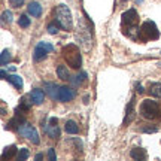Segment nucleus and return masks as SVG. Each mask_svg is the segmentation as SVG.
<instances>
[{"mask_svg":"<svg viewBox=\"0 0 161 161\" xmlns=\"http://www.w3.org/2000/svg\"><path fill=\"white\" fill-rule=\"evenodd\" d=\"M14 15H12V12L11 11H5L3 12V15H2V18H3V21H5V23H9L11 24L12 23V19H14Z\"/></svg>","mask_w":161,"mask_h":161,"instance_id":"a878e982","label":"nucleus"},{"mask_svg":"<svg viewBox=\"0 0 161 161\" xmlns=\"http://www.w3.org/2000/svg\"><path fill=\"white\" fill-rule=\"evenodd\" d=\"M57 122H58L57 118H51V119H49V124H51V125H57Z\"/></svg>","mask_w":161,"mask_h":161,"instance_id":"2f4dec72","label":"nucleus"},{"mask_svg":"<svg viewBox=\"0 0 161 161\" xmlns=\"http://www.w3.org/2000/svg\"><path fill=\"white\" fill-rule=\"evenodd\" d=\"M55 21L57 24L64 30H70L73 25V19H72V12L66 5H60L55 11Z\"/></svg>","mask_w":161,"mask_h":161,"instance_id":"f03ea898","label":"nucleus"},{"mask_svg":"<svg viewBox=\"0 0 161 161\" xmlns=\"http://www.w3.org/2000/svg\"><path fill=\"white\" fill-rule=\"evenodd\" d=\"M27 11H29V14L31 15V17H40L42 15V6L37 3V2H31L29 5V8H27Z\"/></svg>","mask_w":161,"mask_h":161,"instance_id":"2eb2a0df","label":"nucleus"},{"mask_svg":"<svg viewBox=\"0 0 161 161\" xmlns=\"http://www.w3.org/2000/svg\"><path fill=\"white\" fill-rule=\"evenodd\" d=\"M75 97H76V92L73 88H70V86H60L58 88L57 100H60V102L67 103V102H72Z\"/></svg>","mask_w":161,"mask_h":161,"instance_id":"6e6552de","label":"nucleus"},{"mask_svg":"<svg viewBox=\"0 0 161 161\" xmlns=\"http://www.w3.org/2000/svg\"><path fill=\"white\" fill-rule=\"evenodd\" d=\"M18 131H19V134H23L24 137L29 139L31 143L39 145V142H40L39 133H37V130H36L35 127L30 125L29 122H24V124H21V125H19V128H18Z\"/></svg>","mask_w":161,"mask_h":161,"instance_id":"39448f33","label":"nucleus"},{"mask_svg":"<svg viewBox=\"0 0 161 161\" xmlns=\"http://www.w3.org/2000/svg\"><path fill=\"white\" fill-rule=\"evenodd\" d=\"M42 158H43V155H42V154H37V155H36V160H42Z\"/></svg>","mask_w":161,"mask_h":161,"instance_id":"72a5a7b5","label":"nucleus"},{"mask_svg":"<svg viewBox=\"0 0 161 161\" xmlns=\"http://www.w3.org/2000/svg\"><path fill=\"white\" fill-rule=\"evenodd\" d=\"M134 102H136V97L133 96L131 100L128 102V106H127L125 109V118H124V122H122V125H127V124H130L133 119H134Z\"/></svg>","mask_w":161,"mask_h":161,"instance_id":"1a4fd4ad","label":"nucleus"},{"mask_svg":"<svg viewBox=\"0 0 161 161\" xmlns=\"http://www.w3.org/2000/svg\"><path fill=\"white\" fill-rule=\"evenodd\" d=\"M52 51H54V46L51 43H48V42H39L37 46L35 48L33 58H35V61H42L43 58H46V54Z\"/></svg>","mask_w":161,"mask_h":161,"instance_id":"423d86ee","label":"nucleus"},{"mask_svg":"<svg viewBox=\"0 0 161 161\" xmlns=\"http://www.w3.org/2000/svg\"><path fill=\"white\" fill-rule=\"evenodd\" d=\"M58 27H60L58 24H49V25H48V33H49V35H57Z\"/></svg>","mask_w":161,"mask_h":161,"instance_id":"bb28decb","label":"nucleus"},{"mask_svg":"<svg viewBox=\"0 0 161 161\" xmlns=\"http://www.w3.org/2000/svg\"><path fill=\"white\" fill-rule=\"evenodd\" d=\"M136 91H137L139 94H142V92H145V90H143V86L137 84V85H136Z\"/></svg>","mask_w":161,"mask_h":161,"instance_id":"7c9ffc66","label":"nucleus"},{"mask_svg":"<svg viewBox=\"0 0 161 161\" xmlns=\"http://www.w3.org/2000/svg\"><path fill=\"white\" fill-rule=\"evenodd\" d=\"M43 130H45V133L49 136L51 139H57L60 137V128H58L57 125H51V124H43Z\"/></svg>","mask_w":161,"mask_h":161,"instance_id":"4468645a","label":"nucleus"},{"mask_svg":"<svg viewBox=\"0 0 161 161\" xmlns=\"http://www.w3.org/2000/svg\"><path fill=\"white\" fill-rule=\"evenodd\" d=\"M136 19H137V12L136 9H128L127 12L122 14V23L127 25H131V24H136Z\"/></svg>","mask_w":161,"mask_h":161,"instance_id":"9d476101","label":"nucleus"},{"mask_svg":"<svg viewBox=\"0 0 161 161\" xmlns=\"http://www.w3.org/2000/svg\"><path fill=\"white\" fill-rule=\"evenodd\" d=\"M136 3H137V5H140V3H143V0H136Z\"/></svg>","mask_w":161,"mask_h":161,"instance_id":"f704fd0d","label":"nucleus"},{"mask_svg":"<svg viewBox=\"0 0 161 161\" xmlns=\"http://www.w3.org/2000/svg\"><path fill=\"white\" fill-rule=\"evenodd\" d=\"M63 58L67 61L70 67L73 69H79L80 63H82V58H80V52L79 48L75 43H70V45L64 46L63 48Z\"/></svg>","mask_w":161,"mask_h":161,"instance_id":"f257e3e1","label":"nucleus"},{"mask_svg":"<svg viewBox=\"0 0 161 161\" xmlns=\"http://www.w3.org/2000/svg\"><path fill=\"white\" fill-rule=\"evenodd\" d=\"M6 80H9L12 85L15 86L17 90H23V78L21 76H18V75H12V76H8V79Z\"/></svg>","mask_w":161,"mask_h":161,"instance_id":"a211bd4d","label":"nucleus"},{"mask_svg":"<svg viewBox=\"0 0 161 161\" xmlns=\"http://www.w3.org/2000/svg\"><path fill=\"white\" fill-rule=\"evenodd\" d=\"M15 152H17V146L15 145H11V146H8V148H5L3 149V152H2V158L3 160H9V158H12V157L15 155Z\"/></svg>","mask_w":161,"mask_h":161,"instance_id":"aec40b11","label":"nucleus"},{"mask_svg":"<svg viewBox=\"0 0 161 161\" xmlns=\"http://www.w3.org/2000/svg\"><path fill=\"white\" fill-rule=\"evenodd\" d=\"M75 78H76V79H72V78H70V80H72L73 84H76V85H80V84L86 79V73H85V72H80L79 75H76Z\"/></svg>","mask_w":161,"mask_h":161,"instance_id":"b1692460","label":"nucleus"},{"mask_svg":"<svg viewBox=\"0 0 161 161\" xmlns=\"http://www.w3.org/2000/svg\"><path fill=\"white\" fill-rule=\"evenodd\" d=\"M24 122H25V121H24V118H21V116H19V114H17V115L14 116V118H12V119L6 124L5 128H6V130H18V128H19V125H21V124H24Z\"/></svg>","mask_w":161,"mask_h":161,"instance_id":"9b49d317","label":"nucleus"},{"mask_svg":"<svg viewBox=\"0 0 161 161\" xmlns=\"http://www.w3.org/2000/svg\"><path fill=\"white\" fill-rule=\"evenodd\" d=\"M78 40H79V43H82L84 49L88 51L91 48V30L80 24V30L78 31Z\"/></svg>","mask_w":161,"mask_h":161,"instance_id":"0eeeda50","label":"nucleus"},{"mask_svg":"<svg viewBox=\"0 0 161 161\" xmlns=\"http://www.w3.org/2000/svg\"><path fill=\"white\" fill-rule=\"evenodd\" d=\"M29 155H30L29 149L23 148V149H19V154H18V160H19V161H25L27 158H29Z\"/></svg>","mask_w":161,"mask_h":161,"instance_id":"393cba45","label":"nucleus"},{"mask_svg":"<svg viewBox=\"0 0 161 161\" xmlns=\"http://www.w3.org/2000/svg\"><path fill=\"white\" fill-rule=\"evenodd\" d=\"M9 61H11V52L8 49L2 51V54H0V63H2V66H8Z\"/></svg>","mask_w":161,"mask_h":161,"instance_id":"4be33fe9","label":"nucleus"},{"mask_svg":"<svg viewBox=\"0 0 161 161\" xmlns=\"http://www.w3.org/2000/svg\"><path fill=\"white\" fill-rule=\"evenodd\" d=\"M2 79H8V75H6V70H2Z\"/></svg>","mask_w":161,"mask_h":161,"instance_id":"473e14b6","label":"nucleus"},{"mask_svg":"<svg viewBox=\"0 0 161 161\" xmlns=\"http://www.w3.org/2000/svg\"><path fill=\"white\" fill-rule=\"evenodd\" d=\"M139 112L145 119H154L157 116H160V104L154 100H149V98L143 100L139 108Z\"/></svg>","mask_w":161,"mask_h":161,"instance_id":"7ed1b4c3","label":"nucleus"},{"mask_svg":"<svg viewBox=\"0 0 161 161\" xmlns=\"http://www.w3.org/2000/svg\"><path fill=\"white\" fill-rule=\"evenodd\" d=\"M149 94L155 98H161V84L160 82H154L149 85Z\"/></svg>","mask_w":161,"mask_h":161,"instance_id":"f3484780","label":"nucleus"},{"mask_svg":"<svg viewBox=\"0 0 161 161\" xmlns=\"http://www.w3.org/2000/svg\"><path fill=\"white\" fill-rule=\"evenodd\" d=\"M18 25L23 27V29H27V27L30 25V18L27 17V15H21L19 19H18Z\"/></svg>","mask_w":161,"mask_h":161,"instance_id":"5701e85b","label":"nucleus"},{"mask_svg":"<svg viewBox=\"0 0 161 161\" xmlns=\"http://www.w3.org/2000/svg\"><path fill=\"white\" fill-rule=\"evenodd\" d=\"M30 100L35 104H42L43 100H45V92L42 91V90L36 88V90H33V91L30 92Z\"/></svg>","mask_w":161,"mask_h":161,"instance_id":"ddd939ff","label":"nucleus"},{"mask_svg":"<svg viewBox=\"0 0 161 161\" xmlns=\"http://www.w3.org/2000/svg\"><path fill=\"white\" fill-rule=\"evenodd\" d=\"M143 133H157V128L155 127H145Z\"/></svg>","mask_w":161,"mask_h":161,"instance_id":"c756f323","label":"nucleus"},{"mask_svg":"<svg viewBox=\"0 0 161 161\" xmlns=\"http://www.w3.org/2000/svg\"><path fill=\"white\" fill-rule=\"evenodd\" d=\"M130 157H131L133 160L145 161L146 160V152H145V149H142V148H134V149H131V152H130Z\"/></svg>","mask_w":161,"mask_h":161,"instance_id":"dca6fc26","label":"nucleus"},{"mask_svg":"<svg viewBox=\"0 0 161 161\" xmlns=\"http://www.w3.org/2000/svg\"><path fill=\"white\" fill-rule=\"evenodd\" d=\"M160 37V31L157 29V25L154 21H145L140 27V35H139V39L146 40V39H158Z\"/></svg>","mask_w":161,"mask_h":161,"instance_id":"20e7f679","label":"nucleus"},{"mask_svg":"<svg viewBox=\"0 0 161 161\" xmlns=\"http://www.w3.org/2000/svg\"><path fill=\"white\" fill-rule=\"evenodd\" d=\"M9 2H11L12 8H19V6L24 5V2H25V0H9Z\"/></svg>","mask_w":161,"mask_h":161,"instance_id":"c85d7f7f","label":"nucleus"},{"mask_svg":"<svg viewBox=\"0 0 161 161\" xmlns=\"http://www.w3.org/2000/svg\"><path fill=\"white\" fill-rule=\"evenodd\" d=\"M43 88H45V91L48 92V96H49V97H51L52 100H57L58 88H60V86H58L57 84H54V82H45Z\"/></svg>","mask_w":161,"mask_h":161,"instance_id":"f8f14e48","label":"nucleus"},{"mask_svg":"<svg viewBox=\"0 0 161 161\" xmlns=\"http://www.w3.org/2000/svg\"><path fill=\"white\" fill-rule=\"evenodd\" d=\"M48 158H49V161H55V160H57V155H55V151H54V148H49V149H48Z\"/></svg>","mask_w":161,"mask_h":161,"instance_id":"cd10ccee","label":"nucleus"},{"mask_svg":"<svg viewBox=\"0 0 161 161\" xmlns=\"http://www.w3.org/2000/svg\"><path fill=\"white\" fill-rule=\"evenodd\" d=\"M57 75L60 79H63V80H67L70 79V75H69V70H67V67L66 66H63V64H60L57 67Z\"/></svg>","mask_w":161,"mask_h":161,"instance_id":"412c9836","label":"nucleus"},{"mask_svg":"<svg viewBox=\"0 0 161 161\" xmlns=\"http://www.w3.org/2000/svg\"><path fill=\"white\" fill-rule=\"evenodd\" d=\"M64 130H66V133H69V134H76V133L79 131V127H78V124H76L73 119H70L66 122Z\"/></svg>","mask_w":161,"mask_h":161,"instance_id":"6ab92c4d","label":"nucleus"}]
</instances>
